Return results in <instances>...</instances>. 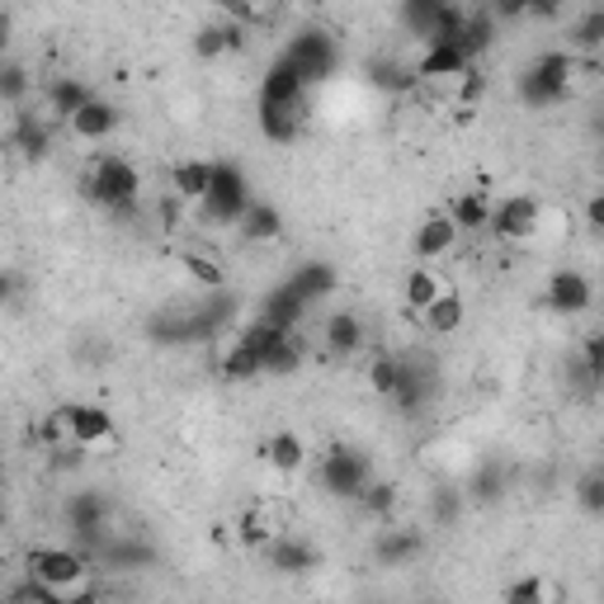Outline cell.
Segmentation results:
<instances>
[{"mask_svg":"<svg viewBox=\"0 0 604 604\" xmlns=\"http://www.w3.org/2000/svg\"><path fill=\"white\" fill-rule=\"evenodd\" d=\"M505 604H548V585L538 577H519L511 591H505Z\"/></svg>","mask_w":604,"mask_h":604,"instance_id":"46","label":"cell"},{"mask_svg":"<svg viewBox=\"0 0 604 604\" xmlns=\"http://www.w3.org/2000/svg\"><path fill=\"white\" fill-rule=\"evenodd\" d=\"M246 43V34L236 29L232 20H213V24H203L199 34H194V53L203 57V61H213V57H222V53H236V47Z\"/></svg>","mask_w":604,"mask_h":604,"instance_id":"26","label":"cell"},{"mask_svg":"<svg viewBox=\"0 0 604 604\" xmlns=\"http://www.w3.org/2000/svg\"><path fill=\"white\" fill-rule=\"evenodd\" d=\"M94 100V90L81 81V76H57L53 86H47V109H53L57 119H71L76 109H86Z\"/></svg>","mask_w":604,"mask_h":604,"instance_id":"29","label":"cell"},{"mask_svg":"<svg viewBox=\"0 0 604 604\" xmlns=\"http://www.w3.org/2000/svg\"><path fill=\"white\" fill-rule=\"evenodd\" d=\"M81 194L90 203H100V209H109L114 217H133L142 199V175L123 156H94L90 170L81 175Z\"/></svg>","mask_w":604,"mask_h":604,"instance_id":"1","label":"cell"},{"mask_svg":"<svg viewBox=\"0 0 604 604\" xmlns=\"http://www.w3.org/2000/svg\"><path fill=\"white\" fill-rule=\"evenodd\" d=\"M260 104L269 109H293V104H307V86H302V76L289 67V61H275V67L265 71L260 81Z\"/></svg>","mask_w":604,"mask_h":604,"instance_id":"13","label":"cell"},{"mask_svg":"<svg viewBox=\"0 0 604 604\" xmlns=\"http://www.w3.org/2000/svg\"><path fill=\"white\" fill-rule=\"evenodd\" d=\"M265 562L275 567L279 577H307V571L322 567V552H316V544L302 534H275L265 544Z\"/></svg>","mask_w":604,"mask_h":604,"instance_id":"10","label":"cell"},{"mask_svg":"<svg viewBox=\"0 0 604 604\" xmlns=\"http://www.w3.org/2000/svg\"><path fill=\"white\" fill-rule=\"evenodd\" d=\"M67 123H71V133H76V137H86V142H104V137H114V128H119V109L94 94V100H90L86 109H76V114H71Z\"/></svg>","mask_w":604,"mask_h":604,"instance_id":"18","label":"cell"},{"mask_svg":"<svg viewBox=\"0 0 604 604\" xmlns=\"http://www.w3.org/2000/svg\"><path fill=\"white\" fill-rule=\"evenodd\" d=\"M14 152L24 156V161H43L47 152H53V128L38 119V114H20L14 119Z\"/></svg>","mask_w":604,"mask_h":604,"instance_id":"21","label":"cell"},{"mask_svg":"<svg viewBox=\"0 0 604 604\" xmlns=\"http://www.w3.org/2000/svg\"><path fill=\"white\" fill-rule=\"evenodd\" d=\"M302 298L289 289V283H279L275 293L265 298V307H260V322L265 326H275V331H298V322H302Z\"/></svg>","mask_w":604,"mask_h":604,"instance_id":"27","label":"cell"},{"mask_svg":"<svg viewBox=\"0 0 604 604\" xmlns=\"http://www.w3.org/2000/svg\"><path fill=\"white\" fill-rule=\"evenodd\" d=\"M47 468H53V472H81L86 468V449H81V444H71V439H61V444L47 449Z\"/></svg>","mask_w":604,"mask_h":604,"instance_id":"45","label":"cell"},{"mask_svg":"<svg viewBox=\"0 0 604 604\" xmlns=\"http://www.w3.org/2000/svg\"><path fill=\"white\" fill-rule=\"evenodd\" d=\"M289 289L302 298V307H312V302H326L340 289V275H336V265H326V260H307V265L293 269Z\"/></svg>","mask_w":604,"mask_h":604,"instance_id":"15","label":"cell"},{"mask_svg":"<svg viewBox=\"0 0 604 604\" xmlns=\"http://www.w3.org/2000/svg\"><path fill=\"white\" fill-rule=\"evenodd\" d=\"M425 552V534L421 529H378L373 538V562L378 567H406Z\"/></svg>","mask_w":604,"mask_h":604,"instance_id":"14","label":"cell"},{"mask_svg":"<svg viewBox=\"0 0 604 604\" xmlns=\"http://www.w3.org/2000/svg\"><path fill=\"white\" fill-rule=\"evenodd\" d=\"M444 293V283L435 279V269H425V265H416V269H411V275H406V307L411 312H425V307H430V302Z\"/></svg>","mask_w":604,"mask_h":604,"instance_id":"35","label":"cell"},{"mask_svg":"<svg viewBox=\"0 0 604 604\" xmlns=\"http://www.w3.org/2000/svg\"><path fill=\"white\" fill-rule=\"evenodd\" d=\"M369 76H373L378 90H392V94L416 90V67H411V61H396V57H378L369 67Z\"/></svg>","mask_w":604,"mask_h":604,"instance_id":"31","label":"cell"},{"mask_svg":"<svg viewBox=\"0 0 604 604\" xmlns=\"http://www.w3.org/2000/svg\"><path fill=\"white\" fill-rule=\"evenodd\" d=\"M463 501H468V496H463V486H449V482L430 491V515H435L439 529H449V524H454L458 515H463Z\"/></svg>","mask_w":604,"mask_h":604,"instance_id":"40","label":"cell"},{"mask_svg":"<svg viewBox=\"0 0 604 604\" xmlns=\"http://www.w3.org/2000/svg\"><path fill=\"white\" fill-rule=\"evenodd\" d=\"M548 307L562 312V316H581L585 307L595 302V283L581 275V269H558V275L548 279Z\"/></svg>","mask_w":604,"mask_h":604,"instance_id":"12","label":"cell"},{"mask_svg":"<svg viewBox=\"0 0 604 604\" xmlns=\"http://www.w3.org/2000/svg\"><path fill=\"white\" fill-rule=\"evenodd\" d=\"M463 496L482 501V505H486V501H501V496H505V472H501L496 463H482V468L472 472V482H468Z\"/></svg>","mask_w":604,"mask_h":604,"instance_id":"41","label":"cell"},{"mask_svg":"<svg viewBox=\"0 0 604 604\" xmlns=\"http://www.w3.org/2000/svg\"><path fill=\"white\" fill-rule=\"evenodd\" d=\"M486 227H491L496 242H529V236L538 232V203L529 194H511V199L491 203Z\"/></svg>","mask_w":604,"mask_h":604,"instance_id":"9","label":"cell"},{"mask_svg":"<svg viewBox=\"0 0 604 604\" xmlns=\"http://www.w3.org/2000/svg\"><path fill=\"white\" fill-rule=\"evenodd\" d=\"M0 529H5V511H0Z\"/></svg>","mask_w":604,"mask_h":604,"instance_id":"54","label":"cell"},{"mask_svg":"<svg viewBox=\"0 0 604 604\" xmlns=\"http://www.w3.org/2000/svg\"><path fill=\"white\" fill-rule=\"evenodd\" d=\"M302 355H307V349H302V336H298V331H289V336L269 349L260 378H289V373H298L302 369Z\"/></svg>","mask_w":604,"mask_h":604,"instance_id":"32","label":"cell"},{"mask_svg":"<svg viewBox=\"0 0 604 604\" xmlns=\"http://www.w3.org/2000/svg\"><path fill=\"white\" fill-rule=\"evenodd\" d=\"M600 43H604V10L595 5V10L581 14L577 29H571V47H567V53L571 57H577V53H600Z\"/></svg>","mask_w":604,"mask_h":604,"instance_id":"36","label":"cell"},{"mask_svg":"<svg viewBox=\"0 0 604 604\" xmlns=\"http://www.w3.org/2000/svg\"><path fill=\"white\" fill-rule=\"evenodd\" d=\"M369 383H373V392H378V396H392V388H396V359H392V355L373 359V369H369Z\"/></svg>","mask_w":604,"mask_h":604,"instance_id":"49","label":"cell"},{"mask_svg":"<svg viewBox=\"0 0 604 604\" xmlns=\"http://www.w3.org/2000/svg\"><path fill=\"white\" fill-rule=\"evenodd\" d=\"M250 203V180L242 166L232 161H217L213 166V180H209V194H203V217L209 222H227V227H236Z\"/></svg>","mask_w":604,"mask_h":604,"instance_id":"5","label":"cell"},{"mask_svg":"<svg viewBox=\"0 0 604 604\" xmlns=\"http://www.w3.org/2000/svg\"><path fill=\"white\" fill-rule=\"evenodd\" d=\"M57 421H61V430H67V439L81 444V449H94V444L114 439V416H109L104 406H94V402L57 406Z\"/></svg>","mask_w":604,"mask_h":604,"instance_id":"8","label":"cell"},{"mask_svg":"<svg viewBox=\"0 0 604 604\" xmlns=\"http://www.w3.org/2000/svg\"><path fill=\"white\" fill-rule=\"evenodd\" d=\"M577 501H581V511L600 519L604 515V472L600 468H585L581 472V482H577Z\"/></svg>","mask_w":604,"mask_h":604,"instance_id":"43","label":"cell"},{"mask_svg":"<svg viewBox=\"0 0 604 604\" xmlns=\"http://www.w3.org/2000/svg\"><path fill=\"white\" fill-rule=\"evenodd\" d=\"M571 76H577V57L571 53H544L538 61L519 71V100L529 109H552L571 94Z\"/></svg>","mask_w":604,"mask_h":604,"instance_id":"2","label":"cell"},{"mask_svg":"<svg viewBox=\"0 0 604 604\" xmlns=\"http://www.w3.org/2000/svg\"><path fill=\"white\" fill-rule=\"evenodd\" d=\"M577 359L585 363V373H591L595 383H600V378H604V336H600V331H591V336L581 340V355H577Z\"/></svg>","mask_w":604,"mask_h":604,"instance_id":"48","label":"cell"},{"mask_svg":"<svg viewBox=\"0 0 604 604\" xmlns=\"http://www.w3.org/2000/svg\"><path fill=\"white\" fill-rule=\"evenodd\" d=\"M435 14H439V0H406V5H402V29H406V34H416L421 43H430Z\"/></svg>","mask_w":604,"mask_h":604,"instance_id":"37","label":"cell"},{"mask_svg":"<svg viewBox=\"0 0 604 604\" xmlns=\"http://www.w3.org/2000/svg\"><path fill=\"white\" fill-rule=\"evenodd\" d=\"M10 29H14V20L5 10H0V53H5V43H10Z\"/></svg>","mask_w":604,"mask_h":604,"instance_id":"52","label":"cell"},{"mask_svg":"<svg viewBox=\"0 0 604 604\" xmlns=\"http://www.w3.org/2000/svg\"><path fill=\"white\" fill-rule=\"evenodd\" d=\"M454 242H458V227L449 222V213H439V217H430V222H421V227H416V256L421 260L449 256Z\"/></svg>","mask_w":604,"mask_h":604,"instance_id":"28","label":"cell"},{"mask_svg":"<svg viewBox=\"0 0 604 604\" xmlns=\"http://www.w3.org/2000/svg\"><path fill=\"white\" fill-rule=\"evenodd\" d=\"M491 217V199L486 194H458L454 209H449V222L458 232H482Z\"/></svg>","mask_w":604,"mask_h":604,"instance_id":"34","label":"cell"},{"mask_svg":"<svg viewBox=\"0 0 604 604\" xmlns=\"http://www.w3.org/2000/svg\"><path fill=\"white\" fill-rule=\"evenodd\" d=\"M491 43H496V20H491V10H468L463 34H458V53L477 67V57L491 53Z\"/></svg>","mask_w":604,"mask_h":604,"instance_id":"24","label":"cell"},{"mask_svg":"<svg viewBox=\"0 0 604 604\" xmlns=\"http://www.w3.org/2000/svg\"><path fill=\"white\" fill-rule=\"evenodd\" d=\"M472 61L458 53V43H430L425 57L416 61V81H458Z\"/></svg>","mask_w":604,"mask_h":604,"instance_id":"16","label":"cell"},{"mask_svg":"<svg viewBox=\"0 0 604 604\" xmlns=\"http://www.w3.org/2000/svg\"><path fill=\"white\" fill-rule=\"evenodd\" d=\"M100 562H109L114 571H137V567H152L156 562V548L147 544V538H137V534H114L104 544V552H100Z\"/></svg>","mask_w":604,"mask_h":604,"instance_id":"17","label":"cell"},{"mask_svg":"<svg viewBox=\"0 0 604 604\" xmlns=\"http://www.w3.org/2000/svg\"><path fill=\"white\" fill-rule=\"evenodd\" d=\"M486 71H477V67H468L463 76H458V104H463L468 109V114H472V104L477 100H482V94H486Z\"/></svg>","mask_w":604,"mask_h":604,"instance_id":"47","label":"cell"},{"mask_svg":"<svg viewBox=\"0 0 604 604\" xmlns=\"http://www.w3.org/2000/svg\"><path fill=\"white\" fill-rule=\"evenodd\" d=\"M29 90H34V81H29V71L20 67V61L0 57V104H24Z\"/></svg>","mask_w":604,"mask_h":604,"instance_id":"38","label":"cell"},{"mask_svg":"<svg viewBox=\"0 0 604 604\" xmlns=\"http://www.w3.org/2000/svg\"><path fill=\"white\" fill-rule=\"evenodd\" d=\"M209 180H213V161H180L170 170V194L180 203H203Z\"/></svg>","mask_w":604,"mask_h":604,"instance_id":"22","label":"cell"},{"mask_svg":"<svg viewBox=\"0 0 604 604\" xmlns=\"http://www.w3.org/2000/svg\"><path fill=\"white\" fill-rule=\"evenodd\" d=\"M283 61L302 76V86H322L326 76L340 67V47L326 29H302V34H293L289 47H283Z\"/></svg>","mask_w":604,"mask_h":604,"instance_id":"4","label":"cell"},{"mask_svg":"<svg viewBox=\"0 0 604 604\" xmlns=\"http://www.w3.org/2000/svg\"><path fill=\"white\" fill-rule=\"evenodd\" d=\"M61 604H104V595H100V591H90V585H81V591H71Z\"/></svg>","mask_w":604,"mask_h":604,"instance_id":"51","label":"cell"},{"mask_svg":"<svg viewBox=\"0 0 604 604\" xmlns=\"http://www.w3.org/2000/svg\"><path fill=\"white\" fill-rule=\"evenodd\" d=\"M439 392V378H435V363L425 355H406L396 359V388H392V402L416 416V411L430 406V396Z\"/></svg>","mask_w":604,"mask_h":604,"instance_id":"7","label":"cell"},{"mask_svg":"<svg viewBox=\"0 0 604 604\" xmlns=\"http://www.w3.org/2000/svg\"><path fill=\"white\" fill-rule=\"evenodd\" d=\"M147 336L156 345H203V340H209V331H203V322H199V302L156 312L147 322Z\"/></svg>","mask_w":604,"mask_h":604,"instance_id":"11","label":"cell"},{"mask_svg":"<svg viewBox=\"0 0 604 604\" xmlns=\"http://www.w3.org/2000/svg\"><path fill=\"white\" fill-rule=\"evenodd\" d=\"M275 534H279V524H275V515H269L265 505H250V511L236 519V538H242L246 548H260V552H265V544H269Z\"/></svg>","mask_w":604,"mask_h":604,"instance_id":"33","label":"cell"},{"mask_svg":"<svg viewBox=\"0 0 604 604\" xmlns=\"http://www.w3.org/2000/svg\"><path fill=\"white\" fill-rule=\"evenodd\" d=\"M10 293H14V279L0 269V302H10Z\"/></svg>","mask_w":604,"mask_h":604,"instance_id":"53","label":"cell"},{"mask_svg":"<svg viewBox=\"0 0 604 604\" xmlns=\"http://www.w3.org/2000/svg\"><path fill=\"white\" fill-rule=\"evenodd\" d=\"M359 511L373 515V519H388L396 511V486L392 482H378V477H373V482L359 491Z\"/></svg>","mask_w":604,"mask_h":604,"instance_id":"42","label":"cell"},{"mask_svg":"<svg viewBox=\"0 0 604 604\" xmlns=\"http://www.w3.org/2000/svg\"><path fill=\"white\" fill-rule=\"evenodd\" d=\"M421 316H425V331H430V336H454V331L463 326L468 307H463V298H458V293L444 289V293H439V298H435V302H430V307H425Z\"/></svg>","mask_w":604,"mask_h":604,"instance_id":"30","label":"cell"},{"mask_svg":"<svg viewBox=\"0 0 604 604\" xmlns=\"http://www.w3.org/2000/svg\"><path fill=\"white\" fill-rule=\"evenodd\" d=\"M260 454H265V463L275 468V472H283V477L302 472V463H307V444H302L293 430H279V435H269Z\"/></svg>","mask_w":604,"mask_h":604,"instance_id":"20","label":"cell"},{"mask_svg":"<svg viewBox=\"0 0 604 604\" xmlns=\"http://www.w3.org/2000/svg\"><path fill=\"white\" fill-rule=\"evenodd\" d=\"M316 477H322V486L331 491V496L340 501H359V491L373 482V458L355 449V444H336V449L322 454V468H316Z\"/></svg>","mask_w":604,"mask_h":604,"instance_id":"3","label":"cell"},{"mask_svg":"<svg viewBox=\"0 0 604 604\" xmlns=\"http://www.w3.org/2000/svg\"><path fill=\"white\" fill-rule=\"evenodd\" d=\"M236 232H242V242H275V236L283 232V213L265 199H250L242 222H236Z\"/></svg>","mask_w":604,"mask_h":604,"instance_id":"19","label":"cell"},{"mask_svg":"<svg viewBox=\"0 0 604 604\" xmlns=\"http://www.w3.org/2000/svg\"><path fill=\"white\" fill-rule=\"evenodd\" d=\"M363 340H369V336H363V322H359L355 312L326 316V349H331L336 359H349L355 349H363Z\"/></svg>","mask_w":604,"mask_h":604,"instance_id":"25","label":"cell"},{"mask_svg":"<svg viewBox=\"0 0 604 604\" xmlns=\"http://www.w3.org/2000/svg\"><path fill=\"white\" fill-rule=\"evenodd\" d=\"M302 123H307V104H293V109H269V104H260V133L269 137V142H298L302 137Z\"/></svg>","mask_w":604,"mask_h":604,"instance_id":"23","label":"cell"},{"mask_svg":"<svg viewBox=\"0 0 604 604\" xmlns=\"http://www.w3.org/2000/svg\"><path fill=\"white\" fill-rule=\"evenodd\" d=\"M222 378H227V383H250V378H260V359L250 355L246 345L232 340V349L222 355Z\"/></svg>","mask_w":604,"mask_h":604,"instance_id":"39","label":"cell"},{"mask_svg":"<svg viewBox=\"0 0 604 604\" xmlns=\"http://www.w3.org/2000/svg\"><path fill=\"white\" fill-rule=\"evenodd\" d=\"M585 227H591V232H604V199H600V194L585 203Z\"/></svg>","mask_w":604,"mask_h":604,"instance_id":"50","label":"cell"},{"mask_svg":"<svg viewBox=\"0 0 604 604\" xmlns=\"http://www.w3.org/2000/svg\"><path fill=\"white\" fill-rule=\"evenodd\" d=\"M184 269L203 283V289H213V293L222 289V283H227V269H222L213 256H203V250H184Z\"/></svg>","mask_w":604,"mask_h":604,"instance_id":"44","label":"cell"},{"mask_svg":"<svg viewBox=\"0 0 604 604\" xmlns=\"http://www.w3.org/2000/svg\"><path fill=\"white\" fill-rule=\"evenodd\" d=\"M86 571H90V562L76 548H34V552H29V577L53 585V591H61V595L81 591Z\"/></svg>","mask_w":604,"mask_h":604,"instance_id":"6","label":"cell"}]
</instances>
